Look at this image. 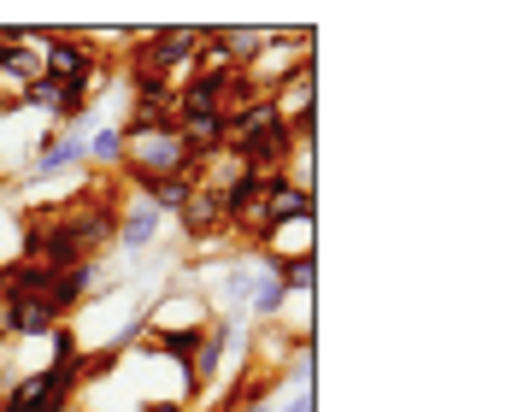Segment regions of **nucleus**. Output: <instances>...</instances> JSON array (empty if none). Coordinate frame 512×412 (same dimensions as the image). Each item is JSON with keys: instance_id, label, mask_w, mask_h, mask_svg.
<instances>
[{"instance_id": "1", "label": "nucleus", "mask_w": 512, "mask_h": 412, "mask_svg": "<svg viewBox=\"0 0 512 412\" xmlns=\"http://www.w3.org/2000/svg\"><path fill=\"white\" fill-rule=\"evenodd\" d=\"M201 42H206L201 24H165V30H148V36L136 42V59H130V65H148V71H159V77L177 83V77L195 65Z\"/></svg>"}, {"instance_id": "2", "label": "nucleus", "mask_w": 512, "mask_h": 412, "mask_svg": "<svg viewBox=\"0 0 512 412\" xmlns=\"http://www.w3.org/2000/svg\"><path fill=\"white\" fill-rule=\"evenodd\" d=\"M65 318L53 312L48 295H12L0 301V342H48Z\"/></svg>"}, {"instance_id": "3", "label": "nucleus", "mask_w": 512, "mask_h": 412, "mask_svg": "<svg viewBox=\"0 0 512 412\" xmlns=\"http://www.w3.org/2000/svg\"><path fill=\"white\" fill-rule=\"evenodd\" d=\"M36 59H42V71L59 77V83H95V71H101L95 48H89L83 36H65V30H48Z\"/></svg>"}, {"instance_id": "4", "label": "nucleus", "mask_w": 512, "mask_h": 412, "mask_svg": "<svg viewBox=\"0 0 512 412\" xmlns=\"http://www.w3.org/2000/svg\"><path fill=\"white\" fill-rule=\"evenodd\" d=\"M177 230L201 248V242H218L230 224H224V201H218V189L212 183H201L195 177V189H189V201H183V212H177Z\"/></svg>"}, {"instance_id": "5", "label": "nucleus", "mask_w": 512, "mask_h": 412, "mask_svg": "<svg viewBox=\"0 0 512 412\" xmlns=\"http://www.w3.org/2000/svg\"><path fill=\"white\" fill-rule=\"evenodd\" d=\"M236 312H224V318H206V342L201 354H195V365H189V395H206L212 383H218V365H224V354H230V342H236Z\"/></svg>"}, {"instance_id": "6", "label": "nucleus", "mask_w": 512, "mask_h": 412, "mask_svg": "<svg viewBox=\"0 0 512 412\" xmlns=\"http://www.w3.org/2000/svg\"><path fill=\"white\" fill-rule=\"evenodd\" d=\"M101 289V259H83V265H71V271H53V283H48V301L53 312L65 318V312H77L89 295Z\"/></svg>"}, {"instance_id": "7", "label": "nucleus", "mask_w": 512, "mask_h": 412, "mask_svg": "<svg viewBox=\"0 0 512 412\" xmlns=\"http://www.w3.org/2000/svg\"><path fill=\"white\" fill-rule=\"evenodd\" d=\"M171 95H177V83L171 77H159L148 65H130V112H142V118H171Z\"/></svg>"}, {"instance_id": "8", "label": "nucleus", "mask_w": 512, "mask_h": 412, "mask_svg": "<svg viewBox=\"0 0 512 412\" xmlns=\"http://www.w3.org/2000/svg\"><path fill=\"white\" fill-rule=\"evenodd\" d=\"M159 224H165V218H159L148 201H130V206L118 201V236H112V242H118L124 254H142V248H154Z\"/></svg>"}, {"instance_id": "9", "label": "nucleus", "mask_w": 512, "mask_h": 412, "mask_svg": "<svg viewBox=\"0 0 512 412\" xmlns=\"http://www.w3.org/2000/svg\"><path fill=\"white\" fill-rule=\"evenodd\" d=\"M201 342H206V318H189V324L154 330V336H148V354H171V360L189 371V365H195V354H201Z\"/></svg>"}, {"instance_id": "10", "label": "nucleus", "mask_w": 512, "mask_h": 412, "mask_svg": "<svg viewBox=\"0 0 512 412\" xmlns=\"http://www.w3.org/2000/svg\"><path fill=\"white\" fill-rule=\"evenodd\" d=\"M189 189H195V177H136V201H148L159 218H177Z\"/></svg>"}, {"instance_id": "11", "label": "nucleus", "mask_w": 512, "mask_h": 412, "mask_svg": "<svg viewBox=\"0 0 512 412\" xmlns=\"http://www.w3.org/2000/svg\"><path fill=\"white\" fill-rule=\"evenodd\" d=\"M242 307L254 312L259 324H277L283 307H289V295H283V283H277V277H254V289H248V301H242Z\"/></svg>"}, {"instance_id": "12", "label": "nucleus", "mask_w": 512, "mask_h": 412, "mask_svg": "<svg viewBox=\"0 0 512 412\" xmlns=\"http://www.w3.org/2000/svg\"><path fill=\"white\" fill-rule=\"evenodd\" d=\"M271 271H277L283 295H307L312 271H318V254H283V259H271Z\"/></svg>"}, {"instance_id": "13", "label": "nucleus", "mask_w": 512, "mask_h": 412, "mask_svg": "<svg viewBox=\"0 0 512 412\" xmlns=\"http://www.w3.org/2000/svg\"><path fill=\"white\" fill-rule=\"evenodd\" d=\"M83 148H89V165L118 171V165H124V130H118V124H101L95 136H83Z\"/></svg>"}, {"instance_id": "14", "label": "nucleus", "mask_w": 512, "mask_h": 412, "mask_svg": "<svg viewBox=\"0 0 512 412\" xmlns=\"http://www.w3.org/2000/svg\"><path fill=\"white\" fill-rule=\"evenodd\" d=\"M136 412H189V401H142Z\"/></svg>"}, {"instance_id": "15", "label": "nucleus", "mask_w": 512, "mask_h": 412, "mask_svg": "<svg viewBox=\"0 0 512 412\" xmlns=\"http://www.w3.org/2000/svg\"><path fill=\"white\" fill-rule=\"evenodd\" d=\"M236 412H271V407H265V389H254V395H248V401H242Z\"/></svg>"}, {"instance_id": "16", "label": "nucleus", "mask_w": 512, "mask_h": 412, "mask_svg": "<svg viewBox=\"0 0 512 412\" xmlns=\"http://www.w3.org/2000/svg\"><path fill=\"white\" fill-rule=\"evenodd\" d=\"M283 412H312V389H301V395H295V401H289Z\"/></svg>"}]
</instances>
